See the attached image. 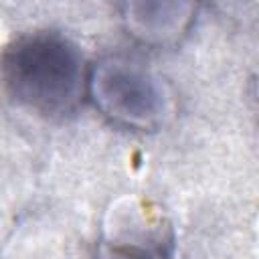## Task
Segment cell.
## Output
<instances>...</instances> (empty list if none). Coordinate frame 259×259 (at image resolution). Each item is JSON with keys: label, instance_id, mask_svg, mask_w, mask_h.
I'll list each match as a JSON object with an SVG mask.
<instances>
[{"label": "cell", "instance_id": "6da1fadb", "mask_svg": "<svg viewBox=\"0 0 259 259\" xmlns=\"http://www.w3.org/2000/svg\"><path fill=\"white\" fill-rule=\"evenodd\" d=\"M0 83L18 105L57 117L71 113L87 91L79 47L55 30H32L12 38L0 53Z\"/></svg>", "mask_w": 259, "mask_h": 259}, {"label": "cell", "instance_id": "7a4b0ae2", "mask_svg": "<svg viewBox=\"0 0 259 259\" xmlns=\"http://www.w3.org/2000/svg\"><path fill=\"white\" fill-rule=\"evenodd\" d=\"M87 91L101 113L134 130H156L174 111L168 85L146 65L125 57L95 63L87 73Z\"/></svg>", "mask_w": 259, "mask_h": 259}, {"label": "cell", "instance_id": "3957f363", "mask_svg": "<svg viewBox=\"0 0 259 259\" xmlns=\"http://www.w3.org/2000/svg\"><path fill=\"white\" fill-rule=\"evenodd\" d=\"M125 28L148 45L178 40L194 18L190 2H127L121 6Z\"/></svg>", "mask_w": 259, "mask_h": 259}, {"label": "cell", "instance_id": "277c9868", "mask_svg": "<svg viewBox=\"0 0 259 259\" xmlns=\"http://www.w3.org/2000/svg\"><path fill=\"white\" fill-rule=\"evenodd\" d=\"M103 259H166V255L148 243L115 241L103 249Z\"/></svg>", "mask_w": 259, "mask_h": 259}]
</instances>
